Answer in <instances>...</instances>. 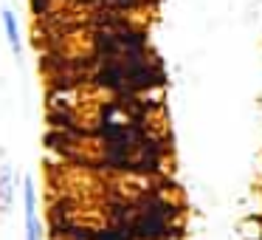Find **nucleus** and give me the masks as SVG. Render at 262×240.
I'll return each mask as SVG.
<instances>
[{
    "instance_id": "obj_1",
    "label": "nucleus",
    "mask_w": 262,
    "mask_h": 240,
    "mask_svg": "<svg viewBox=\"0 0 262 240\" xmlns=\"http://www.w3.org/2000/svg\"><path fill=\"white\" fill-rule=\"evenodd\" d=\"M23 240H46V226L37 212V187L34 178H23Z\"/></svg>"
},
{
    "instance_id": "obj_2",
    "label": "nucleus",
    "mask_w": 262,
    "mask_h": 240,
    "mask_svg": "<svg viewBox=\"0 0 262 240\" xmlns=\"http://www.w3.org/2000/svg\"><path fill=\"white\" fill-rule=\"evenodd\" d=\"M0 23H3V34H6V43L12 48L14 63H17V68H23V34H20V20L14 14V9H3Z\"/></svg>"
}]
</instances>
